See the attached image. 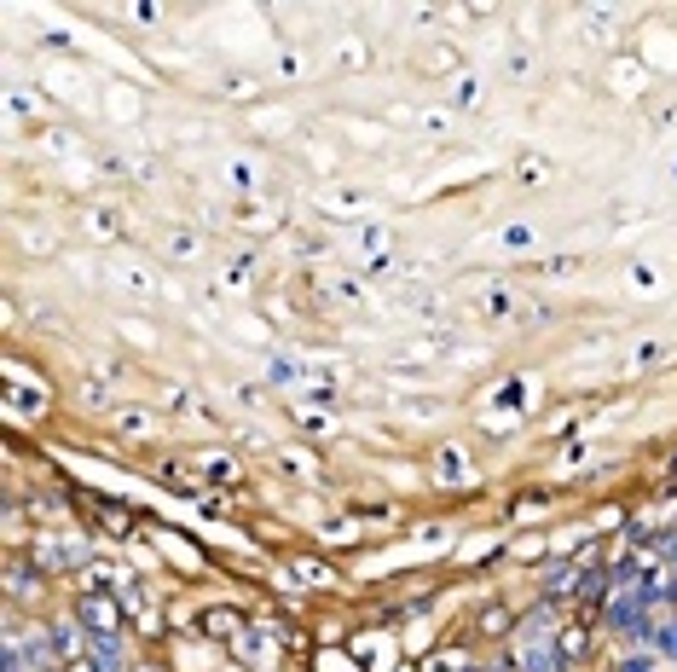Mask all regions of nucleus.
Returning <instances> with one entry per match:
<instances>
[{
	"label": "nucleus",
	"mask_w": 677,
	"mask_h": 672,
	"mask_svg": "<svg viewBox=\"0 0 677 672\" xmlns=\"http://www.w3.org/2000/svg\"><path fill=\"white\" fill-rule=\"evenodd\" d=\"M46 644H53V655H70V661H75V655H82V627H75V620H58Z\"/></svg>",
	"instance_id": "obj_1"
},
{
	"label": "nucleus",
	"mask_w": 677,
	"mask_h": 672,
	"mask_svg": "<svg viewBox=\"0 0 677 672\" xmlns=\"http://www.w3.org/2000/svg\"><path fill=\"white\" fill-rule=\"evenodd\" d=\"M522 667H527V672H562L556 649H544V644H527V649H522Z\"/></svg>",
	"instance_id": "obj_2"
},
{
	"label": "nucleus",
	"mask_w": 677,
	"mask_h": 672,
	"mask_svg": "<svg viewBox=\"0 0 677 672\" xmlns=\"http://www.w3.org/2000/svg\"><path fill=\"white\" fill-rule=\"evenodd\" d=\"M568 586H573V568H568V562H556V568L544 574V597H568Z\"/></svg>",
	"instance_id": "obj_3"
},
{
	"label": "nucleus",
	"mask_w": 677,
	"mask_h": 672,
	"mask_svg": "<svg viewBox=\"0 0 677 672\" xmlns=\"http://www.w3.org/2000/svg\"><path fill=\"white\" fill-rule=\"evenodd\" d=\"M579 597H585V603H602V597H608V574H602V568H596V574H579Z\"/></svg>",
	"instance_id": "obj_4"
},
{
	"label": "nucleus",
	"mask_w": 677,
	"mask_h": 672,
	"mask_svg": "<svg viewBox=\"0 0 677 672\" xmlns=\"http://www.w3.org/2000/svg\"><path fill=\"white\" fill-rule=\"evenodd\" d=\"M319 285H324L330 296H342V302H365V290H359L353 278H319Z\"/></svg>",
	"instance_id": "obj_5"
},
{
	"label": "nucleus",
	"mask_w": 677,
	"mask_h": 672,
	"mask_svg": "<svg viewBox=\"0 0 677 672\" xmlns=\"http://www.w3.org/2000/svg\"><path fill=\"white\" fill-rule=\"evenodd\" d=\"M486 314H515V296L503 285H486Z\"/></svg>",
	"instance_id": "obj_6"
},
{
	"label": "nucleus",
	"mask_w": 677,
	"mask_h": 672,
	"mask_svg": "<svg viewBox=\"0 0 677 672\" xmlns=\"http://www.w3.org/2000/svg\"><path fill=\"white\" fill-rule=\"evenodd\" d=\"M295 377H302L295 359H273V366H266V383H295Z\"/></svg>",
	"instance_id": "obj_7"
},
{
	"label": "nucleus",
	"mask_w": 677,
	"mask_h": 672,
	"mask_svg": "<svg viewBox=\"0 0 677 672\" xmlns=\"http://www.w3.org/2000/svg\"><path fill=\"white\" fill-rule=\"evenodd\" d=\"M654 649H660V655H677V615H672L666 627L654 632Z\"/></svg>",
	"instance_id": "obj_8"
},
{
	"label": "nucleus",
	"mask_w": 677,
	"mask_h": 672,
	"mask_svg": "<svg viewBox=\"0 0 677 672\" xmlns=\"http://www.w3.org/2000/svg\"><path fill=\"white\" fill-rule=\"evenodd\" d=\"M481 632H510V615H503V608H486V615H481Z\"/></svg>",
	"instance_id": "obj_9"
},
{
	"label": "nucleus",
	"mask_w": 677,
	"mask_h": 672,
	"mask_svg": "<svg viewBox=\"0 0 677 672\" xmlns=\"http://www.w3.org/2000/svg\"><path fill=\"white\" fill-rule=\"evenodd\" d=\"M209 476L214 481H232V476H238V464H232V458H209Z\"/></svg>",
	"instance_id": "obj_10"
},
{
	"label": "nucleus",
	"mask_w": 677,
	"mask_h": 672,
	"mask_svg": "<svg viewBox=\"0 0 677 672\" xmlns=\"http://www.w3.org/2000/svg\"><path fill=\"white\" fill-rule=\"evenodd\" d=\"M359 244H365V249H383L388 232H383V226H365V232H359Z\"/></svg>",
	"instance_id": "obj_11"
},
{
	"label": "nucleus",
	"mask_w": 677,
	"mask_h": 672,
	"mask_svg": "<svg viewBox=\"0 0 677 672\" xmlns=\"http://www.w3.org/2000/svg\"><path fill=\"white\" fill-rule=\"evenodd\" d=\"M503 244H510V249H527L533 232H527V226H510V232H503Z\"/></svg>",
	"instance_id": "obj_12"
},
{
	"label": "nucleus",
	"mask_w": 677,
	"mask_h": 672,
	"mask_svg": "<svg viewBox=\"0 0 677 672\" xmlns=\"http://www.w3.org/2000/svg\"><path fill=\"white\" fill-rule=\"evenodd\" d=\"M122 429H139V435H145V429H151V417H145V412H122Z\"/></svg>",
	"instance_id": "obj_13"
},
{
	"label": "nucleus",
	"mask_w": 677,
	"mask_h": 672,
	"mask_svg": "<svg viewBox=\"0 0 677 672\" xmlns=\"http://www.w3.org/2000/svg\"><path fill=\"white\" fill-rule=\"evenodd\" d=\"M70 672H105V667L93 661V655H82V661H70Z\"/></svg>",
	"instance_id": "obj_14"
},
{
	"label": "nucleus",
	"mask_w": 677,
	"mask_h": 672,
	"mask_svg": "<svg viewBox=\"0 0 677 672\" xmlns=\"http://www.w3.org/2000/svg\"><path fill=\"white\" fill-rule=\"evenodd\" d=\"M620 672H654V661H649V655H642V661H625Z\"/></svg>",
	"instance_id": "obj_15"
},
{
	"label": "nucleus",
	"mask_w": 677,
	"mask_h": 672,
	"mask_svg": "<svg viewBox=\"0 0 677 672\" xmlns=\"http://www.w3.org/2000/svg\"><path fill=\"white\" fill-rule=\"evenodd\" d=\"M666 603H672V608H677V580H672V586H666Z\"/></svg>",
	"instance_id": "obj_16"
},
{
	"label": "nucleus",
	"mask_w": 677,
	"mask_h": 672,
	"mask_svg": "<svg viewBox=\"0 0 677 672\" xmlns=\"http://www.w3.org/2000/svg\"><path fill=\"white\" fill-rule=\"evenodd\" d=\"M666 551H672V562H677V539H672V545H666Z\"/></svg>",
	"instance_id": "obj_17"
},
{
	"label": "nucleus",
	"mask_w": 677,
	"mask_h": 672,
	"mask_svg": "<svg viewBox=\"0 0 677 672\" xmlns=\"http://www.w3.org/2000/svg\"><path fill=\"white\" fill-rule=\"evenodd\" d=\"M481 672H510V667H481Z\"/></svg>",
	"instance_id": "obj_18"
}]
</instances>
